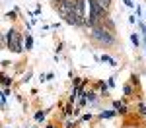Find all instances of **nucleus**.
Instances as JSON below:
<instances>
[{"label": "nucleus", "instance_id": "15", "mask_svg": "<svg viewBox=\"0 0 146 128\" xmlns=\"http://www.w3.org/2000/svg\"><path fill=\"white\" fill-rule=\"evenodd\" d=\"M47 128H55V124H49V126H47Z\"/></svg>", "mask_w": 146, "mask_h": 128}, {"label": "nucleus", "instance_id": "16", "mask_svg": "<svg viewBox=\"0 0 146 128\" xmlns=\"http://www.w3.org/2000/svg\"><path fill=\"white\" fill-rule=\"evenodd\" d=\"M53 2H55V4H58V2H60V0H53Z\"/></svg>", "mask_w": 146, "mask_h": 128}, {"label": "nucleus", "instance_id": "5", "mask_svg": "<svg viewBox=\"0 0 146 128\" xmlns=\"http://www.w3.org/2000/svg\"><path fill=\"white\" fill-rule=\"evenodd\" d=\"M96 2H98V4H100L105 12L109 10V8H111V4H113V0H96Z\"/></svg>", "mask_w": 146, "mask_h": 128}, {"label": "nucleus", "instance_id": "8", "mask_svg": "<svg viewBox=\"0 0 146 128\" xmlns=\"http://www.w3.org/2000/svg\"><path fill=\"white\" fill-rule=\"evenodd\" d=\"M31 47H33V39L27 35V37H25V49H27V51H31Z\"/></svg>", "mask_w": 146, "mask_h": 128}, {"label": "nucleus", "instance_id": "9", "mask_svg": "<svg viewBox=\"0 0 146 128\" xmlns=\"http://www.w3.org/2000/svg\"><path fill=\"white\" fill-rule=\"evenodd\" d=\"M113 115H115V113H113V111H103V113H101L100 116H101V118H111Z\"/></svg>", "mask_w": 146, "mask_h": 128}, {"label": "nucleus", "instance_id": "10", "mask_svg": "<svg viewBox=\"0 0 146 128\" xmlns=\"http://www.w3.org/2000/svg\"><path fill=\"white\" fill-rule=\"evenodd\" d=\"M45 118V111H39V113H35V120H43Z\"/></svg>", "mask_w": 146, "mask_h": 128}, {"label": "nucleus", "instance_id": "1", "mask_svg": "<svg viewBox=\"0 0 146 128\" xmlns=\"http://www.w3.org/2000/svg\"><path fill=\"white\" fill-rule=\"evenodd\" d=\"M90 39L96 41L101 47H115L117 45V37L113 31H109L105 25H94L90 27Z\"/></svg>", "mask_w": 146, "mask_h": 128}, {"label": "nucleus", "instance_id": "7", "mask_svg": "<svg viewBox=\"0 0 146 128\" xmlns=\"http://www.w3.org/2000/svg\"><path fill=\"white\" fill-rule=\"evenodd\" d=\"M100 60H103V62H107V64H111V66H117V62H115V58H111L109 54H103V56H101Z\"/></svg>", "mask_w": 146, "mask_h": 128}, {"label": "nucleus", "instance_id": "11", "mask_svg": "<svg viewBox=\"0 0 146 128\" xmlns=\"http://www.w3.org/2000/svg\"><path fill=\"white\" fill-rule=\"evenodd\" d=\"M123 91H125V95H131V93H133V87H131V85H125Z\"/></svg>", "mask_w": 146, "mask_h": 128}, {"label": "nucleus", "instance_id": "2", "mask_svg": "<svg viewBox=\"0 0 146 128\" xmlns=\"http://www.w3.org/2000/svg\"><path fill=\"white\" fill-rule=\"evenodd\" d=\"M6 45L10 51L14 53H22V39H20V33H18V29H10L8 33H6Z\"/></svg>", "mask_w": 146, "mask_h": 128}, {"label": "nucleus", "instance_id": "4", "mask_svg": "<svg viewBox=\"0 0 146 128\" xmlns=\"http://www.w3.org/2000/svg\"><path fill=\"white\" fill-rule=\"evenodd\" d=\"M101 25H105L109 31H113V33H115V23H113V20L109 18V16H105V20H103V23H101Z\"/></svg>", "mask_w": 146, "mask_h": 128}, {"label": "nucleus", "instance_id": "6", "mask_svg": "<svg viewBox=\"0 0 146 128\" xmlns=\"http://www.w3.org/2000/svg\"><path fill=\"white\" fill-rule=\"evenodd\" d=\"M113 107H115L119 113H127V105L121 103V101H115V103H113Z\"/></svg>", "mask_w": 146, "mask_h": 128}, {"label": "nucleus", "instance_id": "13", "mask_svg": "<svg viewBox=\"0 0 146 128\" xmlns=\"http://www.w3.org/2000/svg\"><path fill=\"white\" fill-rule=\"evenodd\" d=\"M131 41H133V43H135V45L138 47V35H136V33H133V35H131Z\"/></svg>", "mask_w": 146, "mask_h": 128}, {"label": "nucleus", "instance_id": "14", "mask_svg": "<svg viewBox=\"0 0 146 128\" xmlns=\"http://www.w3.org/2000/svg\"><path fill=\"white\" fill-rule=\"evenodd\" d=\"M10 81H12V80L8 78V76H4V85H10Z\"/></svg>", "mask_w": 146, "mask_h": 128}, {"label": "nucleus", "instance_id": "3", "mask_svg": "<svg viewBox=\"0 0 146 128\" xmlns=\"http://www.w3.org/2000/svg\"><path fill=\"white\" fill-rule=\"evenodd\" d=\"M74 6H76V0H60L58 4H55V8L58 10V14L66 20L74 14Z\"/></svg>", "mask_w": 146, "mask_h": 128}, {"label": "nucleus", "instance_id": "12", "mask_svg": "<svg viewBox=\"0 0 146 128\" xmlns=\"http://www.w3.org/2000/svg\"><path fill=\"white\" fill-rule=\"evenodd\" d=\"M138 113H140V115H146V107L142 103H138Z\"/></svg>", "mask_w": 146, "mask_h": 128}]
</instances>
